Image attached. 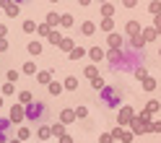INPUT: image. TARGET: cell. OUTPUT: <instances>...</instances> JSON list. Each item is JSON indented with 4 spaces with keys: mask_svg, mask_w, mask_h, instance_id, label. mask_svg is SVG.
Segmentation results:
<instances>
[{
    "mask_svg": "<svg viewBox=\"0 0 161 143\" xmlns=\"http://www.w3.org/2000/svg\"><path fill=\"white\" fill-rule=\"evenodd\" d=\"M24 115H26L29 122H44V117H47V104H44V101H29L26 109H24Z\"/></svg>",
    "mask_w": 161,
    "mask_h": 143,
    "instance_id": "cell-1",
    "label": "cell"
},
{
    "mask_svg": "<svg viewBox=\"0 0 161 143\" xmlns=\"http://www.w3.org/2000/svg\"><path fill=\"white\" fill-rule=\"evenodd\" d=\"M102 101H104V107L114 109V107H119L122 96H119V91H117V89H104V91H102Z\"/></svg>",
    "mask_w": 161,
    "mask_h": 143,
    "instance_id": "cell-2",
    "label": "cell"
},
{
    "mask_svg": "<svg viewBox=\"0 0 161 143\" xmlns=\"http://www.w3.org/2000/svg\"><path fill=\"white\" fill-rule=\"evenodd\" d=\"M8 130H11V120H5V117H0V143L5 140V135H8Z\"/></svg>",
    "mask_w": 161,
    "mask_h": 143,
    "instance_id": "cell-3",
    "label": "cell"
},
{
    "mask_svg": "<svg viewBox=\"0 0 161 143\" xmlns=\"http://www.w3.org/2000/svg\"><path fill=\"white\" fill-rule=\"evenodd\" d=\"M146 120H148L146 115H143V117H138V120L133 122V130H135V133H146V130H148V125H146Z\"/></svg>",
    "mask_w": 161,
    "mask_h": 143,
    "instance_id": "cell-4",
    "label": "cell"
},
{
    "mask_svg": "<svg viewBox=\"0 0 161 143\" xmlns=\"http://www.w3.org/2000/svg\"><path fill=\"white\" fill-rule=\"evenodd\" d=\"M24 117H26V115H24L21 107H13V109H11V122H18V120H24Z\"/></svg>",
    "mask_w": 161,
    "mask_h": 143,
    "instance_id": "cell-5",
    "label": "cell"
},
{
    "mask_svg": "<svg viewBox=\"0 0 161 143\" xmlns=\"http://www.w3.org/2000/svg\"><path fill=\"white\" fill-rule=\"evenodd\" d=\"M29 52H31V55H39V52H42V47H39L36 42H31V44H29Z\"/></svg>",
    "mask_w": 161,
    "mask_h": 143,
    "instance_id": "cell-6",
    "label": "cell"
},
{
    "mask_svg": "<svg viewBox=\"0 0 161 143\" xmlns=\"http://www.w3.org/2000/svg\"><path fill=\"white\" fill-rule=\"evenodd\" d=\"M5 5H8V13H11V16H16V13H18V5H13V3H8V0H5Z\"/></svg>",
    "mask_w": 161,
    "mask_h": 143,
    "instance_id": "cell-7",
    "label": "cell"
},
{
    "mask_svg": "<svg viewBox=\"0 0 161 143\" xmlns=\"http://www.w3.org/2000/svg\"><path fill=\"white\" fill-rule=\"evenodd\" d=\"M73 117H75V112H70V109H68V112H63V122H70Z\"/></svg>",
    "mask_w": 161,
    "mask_h": 143,
    "instance_id": "cell-8",
    "label": "cell"
},
{
    "mask_svg": "<svg viewBox=\"0 0 161 143\" xmlns=\"http://www.w3.org/2000/svg\"><path fill=\"white\" fill-rule=\"evenodd\" d=\"M91 57H94V60H102L104 52H102V49H91Z\"/></svg>",
    "mask_w": 161,
    "mask_h": 143,
    "instance_id": "cell-9",
    "label": "cell"
},
{
    "mask_svg": "<svg viewBox=\"0 0 161 143\" xmlns=\"http://www.w3.org/2000/svg\"><path fill=\"white\" fill-rule=\"evenodd\" d=\"M109 44H112V47H119V37L112 34V37H109Z\"/></svg>",
    "mask_w": 161,
    "mask_h": 143,
    "instance_id": "cell-10",
    "label": "cell"
},
{
    "mask_svg": "<svg viewBox=\"0 0 161 143\" xmlns=\"http://www.w3.org/2000/svg\"><path fill=\"white\" fill-rule=\"evenodd\" d=\"M49 133H52L49 128H42V130H39V138H49Z\"/></svg>",
    "mask_w": 161,
    "mask_h": 143,
    "instance_id": "cell-11",
    "label": "cell"
},
{
    "mask_svg": "<svg viewBox=\"0 0 161 143\" xmlns=\"http://www.w3.org/2000/svg\"><path fill=\"white\" fill-rule=\"evenodd\" d=\"M49 42L57 44V42H63V39H60V34H49Z\"/></svg>",
    "mask_w": 161,
    "mask_h": 143,
    "instance_id": "cell-12",
    "label": "cell"
},
{
    "mask_svg": "<svg viewBox=\"0 0 161 143\" xmlns=\"http://www.w3.org/2000/svg\"><path fill=\"white\" fill-rule=\"evenodd\" d=\"M57 18H60L57 13H49V16H47V21H49V24H57Z\"/></svg>",
    "mask_w": 161,
    "mask_h": 143,
    "instance_id": "cell-13",
    "label": "cell"
},
{
    "mask_svg": "<svg viewBox=\"0 0 161 143\" xmlns=\"http://www.w3.org/2000/svg\"><path fill=\"white\" fill-rule=\"evenodd\" d=\"M78 57H83V49H80V47H78V49H73V60H78Z\"/></svg>",
    "mask_w": 161,
    "mask_h": 143,
    "instance_id": "cell-14",
    "label": "cell"
},
{
    "mask_svg": "<svg viewBox=\"0 0 161 143\" xmlns=\"http://www.w3.org/2000/svg\"><path fill=\"white\" fill-rule=\"evenodd\" d=\"M52 133L55 135H63V125H52Z\"/></svg>",
    "mask_w": 161,
    "mask_h": 143,
    "instance_id": "cell-15",
    "label": "cell"
},
{
    "mask_svg": "<svg viewBox=\"0 0 161 143\" xmlns=\"http://www.w3.org/2000/svg\"><path fill=\"white\" fill-rule=\"evenodd\" d=\"M8 81H18V70H11V73H8Z\"/></svg>",
    "mask_w": 161,
    "mask_h": 143,
    "instance_id": "cell-16",
    "label": "cell"
},
{
    "mask_svg": "<svg viewBox=\"0 0 161 143\" xmlns=\"http://www.w3.org/2000/svg\"><path fill=\"white\" fill-rule=\"evenodd\" d=\"M156 29H158V31H161V16L156 18Z\"/></svg>",
    "mask_w": 161,
    "mask_h": 143,
    "instance_id": "cell-17",
    "label": "cell"
},
{
    "mask_svg": "<svg viewBox=\"0 0 161 143\" xmlns=\"http://www.w3.org/2000/svg\"><path fill=\"white\" fill-rule=\"evenodd\" d=\"M125 5H135V0H125Z\"/></svg>",
    "mask_w": 161,
    "mask_h": 143,
    "instance_id": "cell-18",
    "label": "cell"
},
{
    "mask_svg": "<svg viewBox=\"0 0 161 143\" xmlns=\"http://www.w3.org/2000/svg\"><path fill=\"white\" fill-rule=\"evenodd\" d=\"M60 143H73V140H70V138H63V140H60Z\"/></svg>",
    "mask_w": 161,
    "mask_h": 143,
    "instance_id": "cell-19",
    "label": "cell"
},
{
    "mask_svg": "<svg viewBox=\"0 0 161 143\" xmlns=\"http://www.w3.org/2000/svg\"><path fill=\"white\" fill-rule=\"evenodd\" d=\"M18 3H26V0H16V5H18Z\"/></svg>",
    "mask_w": 161,
    "mask_h": 143,
    "instance_id": "cell-20",
    "label": "cell"
},
{
    "mask_svg": "<svg viewBox=\"0 0 161 143\" xmlns=\"http://www.w3.org/2000/svg\"><path fill=\"white\" fill-rule=\"evenodd\" d=\"M0 104H3V99H0Z\"/></svg>",
    "mask_w": 161,
    "mask_h": 143,
    "instance_id": "cell-21",
    "label": "cell"
},
{
    "mask_svg": "<svg viewBox=\"0 0 161 143\" xmlns=\"http://www.w3.org/2000/svg\"><path fill=\"white\" fill-rule=\"evenodd\" d=\"M52 3H57V0H52Z\"/></svg>",
    "mask_w": 161,
    "mask_h": 143,
    "instance_id": "cell-22",
    "label": "cell"
},
{
    "mask_svg": "<svg viewBox=\"0 0 161 143\" xmlns=\"http://www.w3.org/2000/svg\"><path fill=\"white\" fill-rule=\"evenodd\" d=\"M13 143H18V140H13Z\"/></svg>",
    "mask_w": 161,
    "mask_h": 143,
    "instance_id": "cell-23",
    "label": "cell"
}]
</instances>
